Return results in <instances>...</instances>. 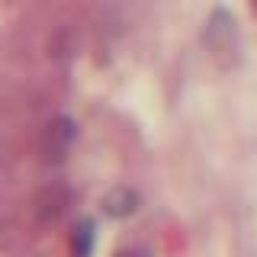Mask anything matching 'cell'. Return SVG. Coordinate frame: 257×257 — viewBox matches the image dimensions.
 I'll use <instances>...</instances> for the list:
<instances>
[{
  "label": "cell",
  "mask_w": 257,
  "mask_h": 257,
  "mask_svg": "<svg viewBox=\"0 0 257 257\" xmlns=\"http://www.w3.org/2000/svg\"><path fill=\"white\" fill-rule=\"evenodd\" d=\"M132 209H135V193L116 190V193H109V196H106V212L109 215H128Z\"/></svg>",
  "instance_id": "cell-3"
},
{
  "label": "cell",
  "mask_w": 257,
  "mask_h": 257,
  "mask_svg": "<svg viewBox=\"0 0 257 257\" xmlns=\"http://www.w3.org/2000/svg\"><path fill=\"white\" fill-rule=\"evenodd\" d=\"M90 244H93L90 222H80L74 228V238H71V251H74V257H90Z\"/></svg>",
  "instance_id": "cell-4"
},
{
  "label": "cell",
  "mask_w": 257,
  "mask_h": 257,
  "mask_svg": "<svg viewBox=\"0 0 257 257\" xmlns=\"http://www.w3.org/2000/svg\"><path fill=\"white\" fill-rule=\"evenodd\" d=\"M119 257H151L148 251H142V247H132V251H122Z\"/></svg>",
  "instance_id": "cell-5"
},
{
  "label": "cell",
  "mask_w": 257,
  "mask_h": 257,
  "mask_svg": "<svg viewBox=\"0 0 257 257\" xmlns=\"http://www.w3.org/2000/svg\"><path fill=\"white\" fill-rule=\"evenodd\" d=\"M203 39H206V48L212 52V58L219 64H231L238 58L241 42H238V26H235V20H231V13L215 10L206 23Z\"/></svg>",
  "instance_id": "cell-1"
},
{
  "label": "cell",
  "mask_w": 257,
  "mask_h": 257,
  "mask_svg": "<svg viewBox=\"0 0 257 257\" xmlns=\"http://www.w3.org/2000/svg\"><path fill=\"white\" fill-rule=\"evenodd\" d=\"M71 139H74V128H71L68 119H58L55 125H48V151H52L55 158H61L64 151H68Z\"/></svg>",
  "instance_id": "cell-2"
}]
</instances>
